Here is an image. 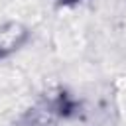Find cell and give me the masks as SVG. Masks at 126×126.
Returning <instances> with one entry per match:
<instances>
[{
    "instance_id": "cell-1",
    "label": "cell",
    "mask_w": 126,
    "mask_h": 126,
    "mask_svg": "<svg viewBox=\"0 0 126 126\" xmlns=\"http://www.w3.org/2000/svg\"><path fill=\"white\" fill-rule=\"evenodd\" d=\"M22 35H24V32H22V28L16 26V24H10L8 28H4V30L0 32V53L10 51L12 47H16L18 37H22Z\"/></svg>"
}]
</instances>
